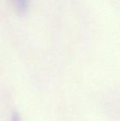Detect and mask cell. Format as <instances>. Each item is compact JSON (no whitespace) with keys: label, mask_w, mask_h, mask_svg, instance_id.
<instances>
[{"label":"cell","mask_w":120,"mask_h":121,"mask_svg":"<svg viewBox=\"0 0 120 121\" xmlns=\"http://www.w3.org/2000/svg\"><path fill=\"white\" fill-rule=\"evenodd\" d=\"M17 10L20 13H25L27 9L29 0H14Z\"/></svg>","instance_id":"6da1fadb"},{"label":"cell","mask_w":120,"mask_h":121,"mask_svg":"<svg viewBox=\"0 0 120 121\" xmlns=\"http://www.w3.org/2000/svg\"><path fill=\"white\" fill-rule=\"evenodd\" d=\"M12 121H21V117L19 116V115L17 113H14L12 115Z\"/></svg>","instance_id":"7a4b0ae2"}]
</instances>
